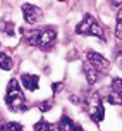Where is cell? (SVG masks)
Returning a JSON list of instances; mask_svg holds the SVG:
<instances>
[{"instance_id": "1", "label": "cell", "mask_w": 122, "mask_h": 131, "mask_svg": "<svg viewBox=\"0 0 122 131\" xmlns=\"http://www.w3.org/2000/svg\"><path fill=\"white\" fill-rule=\"evenodd\" d=\"M21 35L28 45L38 47L41 50H52L57 41V29L52 26L34 28V29H22L21 28Z\"/></svg>"}, {"instance_id": "2", "label": "cell", "mask_w": 122, "mask_h": 131, "mask_svg": "<svg viewBox=\"0 0 122 131\" xmlns=\"http://www.w3.org/2000/svg\"><path fill=\"white\" fill-rule=\"evenodd\" d=\"M5 105L12 112H24L28 111V100H26L24 93L21 90L17 79H10L5 90Z\"/></svg>"}, {"instance_id": "3", "label": "cell", "mask_w": 122, "mask_h": 131, "mask_svg": "<svg viewBox=\"0 0 122 131\" xmlns=\"http://www.w3.org/2000/svg\"><path fill=\"white\" fill-rule=\"evenodd\" d=\"M76 33L83 35V36H95V38L107 41V29L105 26H102L98 19H95L91 14H86L83 17V21L76 26Z\"/></svg>"}, {"instance_id": "4", "label": "cell", "mask_w": 122, "mask_h": 131, "mask_svg": "<svg viewBox=\"0 0 122 131\" xmlns=\"http://www.w3.org/2000/svg\"><path fill=\"white\" fill-rule=\"evenodd\" d=\"M79 104L84 107V111L90 114V117L93 123H102L103 117H105V109H103V104H102V98L98 93H88L86 97L81 98Z\"/></svg>"}, {"instance_id": "5", "label": "cell", "mask_w": 122, "mask_h": 131, "mask_svg": "<svg viewBox=\"0 0 122 131\" xmlns=\"http://www.w3.org/2000/svg\"><path fill=\"white\" fill-rule=\"evenodd\" d=\"M22 16L28 24H36L43 19V10L33 4H22Z\"/></svg>"}, {"instance_id": "6", "label": "cell", "mask_w": 122, "mask_h": 131, "mask_svg": "<svg viewBox=\"0 0 122 131\" xmlns=\"http://www.w3.org/2000/svg\"><path fill=\"white\" fill-rule=\"evenodd\" d=\"M86 60H88L91 66H95L102 74L110 69V62L103 57L102 53H98V52H88V53H86Z\"/></svg>"}, {"instance_id": "7", "label": "cell", "mask_w": 122, "mask_h": 131, "mask_svg": "<svg viewBox=\"0 0 122 131\" xmlns=\"http://www.w3.org/2000/svg\"><path fill=\"white\" fill-rule=\"evenodd\" d=\"M83 71H84V76H86V81H88L90 85H95L98 79L102 78V72L98 71L95 66H91L88 60H84V64H83Z\"/></svg>"}, {"instance_id": "8", "label": "cell", "mask_w": 122, "mask_h": 131, "mask_svg": "<svg viewBox=\"0 0 122 131\" xmlns=\"http://www.w3.org/2000/svg\"><path fill=\"white\" fill-rule=\"evenodd\" d=\"M57 129L58 131H84L83 128H81V124L74 123V121H72L71 117H67V116H62V117L58 119Z\"/></svg>"}, {"instance_id": "9", "label": "cell", "mask_w": 122, "mask_h": 131, "mask_svg": "<svg viewBox=\"0 0 122 131\" xmlns=\"http://www.w3.org/2000/svg\"><path fill=\"white\" fill-rule=\"evenodd\" d=\"M21 83H22V86H24L26 90L34 92V90H38V86H40V78L34 76V74L22 72V74H21Z\"/></svg>"}, {"instance_id": "10", "label": "cell", "mask_w": 122, "mask_h": 131, "mask_svg": "<svg viewBox=\"0 0 122 131\" xmlns=\"http://www.w3.org/2000/svg\"><path fill=\"white\" fill-rule=\"evenodd\" d=\"M14 67V62H12V59L7 55V53H4V52H0V69H4V71H10Z\"/></svg>"}, {"instance_id": "11", "label": "cell", "mask_w": 122, "mask_h": 131, "mask_svg": "<svg viewBox=\"0 0 122 131\" xmlns=\"http://www.w3.org/2000/svg\"><path fill=\"white\" fill-rule=\"evenodd\" d=\"M107 102H110L112 105H122V95L120 93H115V92H110L107 97H105Z\"/></svg>"}, {"instance_id": "12", "label": "cell", "mask_w": 122, "mask_h": 131, "mask_svg": "<svg viewBox=\"0 0 122 131\" xmlns=\"http://www.w3.org/2000/svg\"><path fill=\"white\" fill-rule=\"evenodd\" d=\"M115 36L119 40H122V7L117 12V23H115Z\"/></svg>"}, {"instance_id": "13", "label": "cell", "mask_w": 122, "mask_h": 131, "mask_svg": "<svg viewBox=\"0 0 122 131\" xmlns=\"http://www.w3.org/2000/svg\"><path fill=\"white\" fill-rule=\"evenodd\" d=\"M0 29L5 33V35H9V36L14 35V24L10 21H0Z\"/></svg>"}, {"instance_id": "14", "label": "cell", "mask_w": 122, "mask_h": 131, "mask_svg": "<svg viewBox=\"0 0 122 131\" xmlns=\"http://www.w3.org/2000/svg\"><path fill=\"white\" fill-rule=\"evenodd\" d=\"M34 131H53V128H52L50 123H46L45 119H40L34 124Z\"/></svg>"}, {"instance_id": "15", "label": "cell", "mask_w": 122, "mask_h": 131, "mask_svg": "<svg viewBox=\"0 0 122 131\" xmlns=\"http://www.w3.org/2000/svg\"><path fill=\"white\" fill-rule=\"evenodd\" d=\"M110 88H112V92L120 93V95H122V78L112 79V85H110Z\"/></svg>"}, {"instance_id": "16", "label": "cell", "mask_w": 122, "mask_h": 131, "mask_svg": "<svg viewBox=\"0 0 122 131\" xmlns=\"http://www.w3.org/2000/svg\"><path fill=\"white\" fill-rule=\"evenodd\" d=\"M5 128H7V131H22V124L21 123H14V121L5 123Z\"/></svg>"}, {"instance_id": "17", "label": "cell", "mask_w": 122, "mask_h": 131, "mask_svg": "<svg viewBox=\"0 0 122 131\" xmlns=\"http://www.w3.org/2000/svg\"><path fill=\"white\" fill-rule=\"evenodd\" d=\"M38 107H40L41 112H46V111H50L52 107H53V102H52V100H43V102L38 104Z\"/></svg>"}, {"instance_id": "18", "label": "cell", "mask_w": 122, "mask_h": 131, "mask_svg": "<svg viewBox=\"0 0 122 131\" xmlns=\"http://www.w3.org/2000/svg\"><path fill=\"white\" fill-rule=\"evenodd\" d=\"M52 88H53V93H60V90L64 88V85H62V83H53Z\"/></svg>"}, {"instance_id": "19", "label": "cell", "mask_w": 122, "mask_h": 131, "mask_svg": "<svg viewBox=\"0 0 122 131\" xmlns=\"http://www.w3.org/2000/svg\"><path fill=\"white\" fill-rule=\"evenodd\" d=\"M0 131H7V128H5V123H4V121H0Z\"/></svg>"}, {"instance_id": "20", "label": "cell", "mask_w": 122, "mask_h": 131, "mask_svg": "<svg viewBox=\"0 0 122 131\" xmlns=\"http://www.w3.org/2000/svg\"><path fill=\"white\" fill-rule=\"evenodd\" d=\"M58 2H67V0H58Z\"/></svg>"}, {"instance_id": "21", "label": "cell", "mask_w": 122, "mask_h": 131, "mask_svg": "<svg viewBox=\"0 0 122 131\" xmlns=\"http://www.w3.org/2000/svg\"><path fill=\"white\" fill-rule=\"evenodd\" d=\"M120 67H122V59H120Z\"/></svg>"}]
</instances>
